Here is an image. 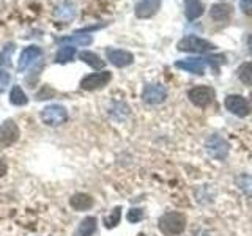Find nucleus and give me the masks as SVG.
Masks as SVG:
<instances>
[{"mask_svg":"<svg viewBox=\"0 0 252 236\" xmlns=\"http://www.w3.org/2000/svg\"><path fill=\"white\" fill-rule=\"evenodd\" d=\"M158 227L165 236H177L181 235L186 228V217L177 211H169L162 214L158 220Z\"/></svg>","mask_w":252,"mask_h":236,"instance_id":"obj_1","label":"nucleus"},{"mask_svg":"<svg viewBox=\"0 0 252 236\" xmlns=\"http://www.w3.org/2000/svg\"><path fill=\"white\" fill-rule=\"evenodd\" d=\"M41 120L46 126H60L68 120V110L60 104H51L41 110Z\"/></svg>","mask_w":252,"mask_h":236,"instance_id":"obj_2","label":"nucleus"},{"mask_svg":"<svg viewBox=\"0 0 252 236\" xmlns=\"http://www.w3.org/2000/svg\"><path fill=\"white\" fill-rule=\"evenodd\" d=\"M178 51L181 52H195V54H203L215 49V44L207 41V39L199 38V36H185L181 41L177 44Z\"/></svg>","mask_w":252,"mask_h":236,"instance_id":"obj_3","label":"nucleus"},{"mask_svg":"<svg viewBox=\"0 0 252 236\" xmlns=\"http://www.w3.org/2000/svg\"><path fill=\"white\" fill-rule=\"evenodd\" d=\"M21 137V129L14 120H5L0 124V148L14 145Z\"/></svg>","mask_w":252,"mask_h":236,"instance_id":"obj_4","label":"nucleus"},{"mask_svg":"<svg viewBox=\"0 0 252 236\" xmlns=\"http://www.w3.org/2000/svg\"><path fill=\"white\" fill-rule=\"evenodd\" d=\"M112 81V74L109 71H99V73H92L89 76H85L81 81V88L87 91L93 90H101Z\"/></svg>","mask_w":252,"mask_h":236,"instance_id":"obj_5","label":"nucleus"},{"mask_svg":"<svg viewBox=\"0 0 252 236\" xmlns=\"http://www.w3.org/2000/svg\"><path fill=\"white\" fill-rule=\"evenodd\" d=\"M188 98L197 107H207L215 99V90L210 87H194L188 91Z\"/></svg>","mask_w":252,"mask_h":236,"instance_id":"obj_6","label":"nucleus"},{"mask_svg":"<svg viewBox=\"0 0 252 236\" xmlns=\"http://www.w3.org/2000/svg\"><path fill=\"white\" fill-rule=\"evenodd\" d=\"M167 98V88L161 84H148L142 91V99L147 104H161Z\"/></svg>","mask_w":252,"mask_h":236,"instance_id":"obj_7","label":"nucleus"},{"mask_svg":"<svg viewBox=\"0 0 252 236\" xmlns=\"http://www.w3.org/2000/svg\"><path fill=\"white\" fill-rule=\"evenodd\" d=\"M225 109L230 110L233 115L238 117H248L251 112L249 102L246 98H243L241 94H230L225 98Z\"/></svg>","mask_w":252,"mask_h":236,"instance_id":"obj_8","label":"nucleus"},{"mask_svg":"<svg viewBox=\"0 0 252 236\" xmlns=\"http://www.w3.org/2000/svg\"><path fill=\"white\" fill-rule=\"evenodd\" d=\"M106 57L117 68H126L134 63V55L123 49H112V47H109L106 51Z\"/></svg>","mask_w":252,"mask_h":236,"instance_id":"obj_9","label":"nucleus"},{"mask_svg":"<svg viewBox=\"0 0 252 236\" xmlns=\"http://www.w3.org/2000/svg\"><path fill=\"white\" fill-rule=\"evenodd\" d=\"M41 55H43L41 47H38V46L26 47V49L21 52V57H19V63H18L19 71H26L27 68H30L33 63H36L41 59Z\"/></svg>","mask_w":252,"mask_h":236,"instance_id":"obj_10","label":"nucleus"},{"mask_svg":"<svg viewBox=\"0 0 252 236\" xmlns=\"http://www.w3.org/2000/svg\"><path fill=\"white\" fill-rule=\"evenodd\" d=\"M207 149H208L210 156L216 157V159H224L228 153V145L222 137L211 136L207 142Z\"/></svg>","mask_w":252,"mask_h":236,"instance_id":"obj_11","label":"nucleus"},{"mask_svg":"<svg viewBox=\"0 0 252 236\" xmlns=\"http://www.w3.org/2000/svg\"><path fill=\"white\" fill-rule=\"evenodd\" d=\"M162 0H140L136 6V16L140 19H147L159 11Z\"/></svg>","mask_w":252,"mask_h":236,"instance_id":"obj_12","label":"nucleus"},{"mask_svg":"<svg viewBox=\"0 0 252 236\" xmlns=\"http://www.w3.org/2000/svg\"><path fill=\"white\" fill-rule=\"evenodd\" d=\"M207 63H208V59H186V60L177 61L175 66L192 74H203L205 68H207Z\"/></svg>","mask_w":252,"mask_h":236,"instance_id":"obj_13","label":"nucleus"},{"mask_svg":"<svg viewBox=\"0 0 252 236\" xmlns=\"http://www.w3.org/2000/svg\"><path fill=\"white\" fill-rule=\"evenodd\" d=\"M69 206L73 208L74 211L81 212V211H89L94 206V199L89 194L84 192H77L74 195H71L69 199Z\"/></svg>","mask_w":252,"mask_h":236,"instance_id":"obj_14","label":"nucleus"},{"mask_svg":"<svg viewBox=\"0 0 252 236\" xmlns=\"http://www.w3.org/2000/svg\"><path fill=\"white\" fill-rule=\"evenodd\" d=\"M98 230V219L94 216H87L79 222L73 236H93Z\"/></svg>","mask_w":252,"mask_h":236,"instance_id":"obj_15","label":"nucleus"},{"mask_svg":"<svg viewBox=\"0 0 252 236\" xmlns=\"http://www.w3.org/2000/svg\"><path fill=\"white\" fill-rule=\"evenodd\" d=\"M185 14L188 21H195L203 14V3L200 0H185Z\"/></svg>","mask_w":252,"mask_h":236,"instance_id":"obj_16","label":"nucleus"},{"mask_svg":"<svg viewBox=\"0 0 252 236\" xmlns=\"http://www.w3.org/2000/svg\"><path fill=\"white\" fill-rule=\"evenodd\" d=\"M211 18L218 21V22H224V21H228L232 16V6L228 5H222V3H218V5H213L211 6Z\"/></svg>","mask_w":252,"mask_h":236,"instance_id":"obj_17","label":"nucleus"},{"mask_svg":"<svg viewBox=\"0 0 252 236\" xmlns=\"http://www.w3.org/2000/svg\"><path fill=\"white\" fill-rule=\"evenodd\" d=\"M79 59H81L84 63H87L89 66H92L93 69H102L106 65V61L101 60L99 55H96L94 52H90V51H82L79 54Z\"/></svg>","mask_w":252,"mask_h":236,"instance_id":"obj_18","label":"nucleus"},{"mask_svg":"<svg viewBox=\"0 0 252 236\" xmlns=\"http://www.w3.org/2000/svg\"><path fill=\"white\" fill-rule=\"evenodd\" d=\"M10 102L13 106H27L29 104V98L27 94L24 93V90L19 85H13V88L10 91Z\"/></svg>","mask_w":252,"mask_h":236,"instance_id":"obj_19","label":"nucleus"},{"mask_svg":"<svg viewBox=\"0 0 252 236\" xmlns=\"http://www.w3.org/2000/svg\"><path fill=\"white\" fill-rule=\"evenodd\" d=\"M76 55V47L74 46H62L59 52L55 54V63H60V65H63V63H68L74 59Z\"/></svg>","mask_w":252,"mask_h":236,"instance_id":"obj_20","label":"nucleus"},{"mask_svg":"<svg viewBox=\"0 0 252 236\" xmlns=\"http://www.w3.org/2000/svg\"><path fill=\"white\" fill-rule=\"evenodd\" d=\"M92 41L93 38L90 35H71L59 39V43H68V46H89L92 44Z\"/></svg>","mask_w":252,"mask_h":236,"instance_id":"obj_21","label":"nucleus"},{"mask_svg":"<svg viewBox=\"0 0 252 236\" xmlns=\"http://www.w3.org/2000/svg\"><path fill=\"white\" fill-rule=\"evenodd\" d=\"M120 220H122V206H115L104 217V227L109 228V230L110 228H115L118 224H120Z\"/></svg>","mask_w":252,"mask_h":236,"instance_id":"obj_22","label":"nucleus"},{"mask_svg":"<svg viewBox=\"0 0 252 236\" xmlns=\"http://www.w3.org/2000/svg\"><path fill=\"white\" fill-rule=\"evenodd\" d=\"M238 77L243 84L252 85V63H244L238 68Z\"/></svg>","mask_w":252,"mask_h":236,"instance_id":"obj_23","label":"nucleus"},{"mask_svg":"<svg viewBox=\"0 0 252 236\" xmlns=\"http://www.w3.org/2000/svg\"><path fill=\"white\" fill-rule=\"evenodd\" d=\"M144 217H145V214H144V211H142L140 208H132V209H129L128 211V216H126V219H128L131 224H137Z\"/></svg>","mask_w":252,"mask_h":236,"instance_id":"obj_24","label":"nucleus"},{"mask_svg":"<svg viewBox=\"0 0 252 236\" xmlns=\"http://www.w3.org/2000/svg\"><path fill=\"white\" fill-rule=\"evenodd\" d=\"M11 82V76L8 71H3V69H0V93L5 91L8 88V85H10Z\"/></svg>","mask_w":252,"mask_h":236,"instance_id":"obj_25","label":"nucleus"},{"mask_svg":"<svg viewBox=\"0 0 252 236\" xmlns=\"http://www.w3.org/2000/svg\"><path fill=\"white\" fill-rule=\"evenodd\" d=\"M240 6L244 14L252 16V0H240Z\"/></svg>","mask_w":252,"mask_h":236,"instance_id":"obj_26","label":"nucleus"},{"mask_svg":"<svg viewBox=\"0 0 252 236\" xmlns=\"http://www.w3.org/2000/svg\"><path fill=\"white\" fill-rule=\"evenodd\" d=\"M8 173V164L5 159H0V178H3Z\"/></svg>","mask_w":252,"mask_h":236,"instance_id":"obj_27","label":"nucleus"},{"mask_svg":"<svg viewBox=\"0 0 252 236\" xmlns=\"http://www.w3.org/2000/svg\"><path fill=\"white\" fill-rule=\"evenodd\" d=\"M11 51H13V47H11L10 51H8V47H6V49H5L2 54H0V65H3V63L6 61V59L10 57V52H11Z\"/></svg>","mask_w":252,"mask_h":236,"instance_id":"obj_28","label":"nucleus"},{"mask_svg":"<svg viewBox=\"0 0 252 236\" xmlns=\"http://www.w3.org/2000/svg\"><path fill=\"white\" fill-rule=\"evenodd\" d=\"M249 52L252 54V36L249 38Z\"/></svg>","mask_w":252,"mask_h":236,"instance_id":"obj_29","label":"nucleus"},{"mask_svg":"<svg viewBox=\"0 0 252 236\" xmlns=\"http://www.w3.org/2000/svg\"><path fill=\"white\" fill-rule=\"evenodd\" d=\"M251 101H252V94H251Z\"/></svg>","mask_w":252,"mask_h":236,"instance_id":"obj_30","label":"nucleus"}]
</instances>
